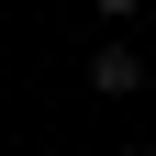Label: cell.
Masks as SVG:
<instances>
[{
    "mask_svg": "<svg viewBox=\"0 0 156 156\" xmlns=\"http://www.w3.org/2000/svg\"><path fill=\"white\" fill-rule=\"evenodd\" d=\"M89 89H101V101H134V89H145V56L134 45H101L89 56Z\"/></svg>",
    "mask_w": 156,
    "mask_h": 156,
    "instance_id": "obj_1",
    "label": "cell"
},
{
    "mask_svg": "<svg viewBox=\"0 0 156 156\" xmlns=\"http://www.w3.org/2000/svg\"><path fill=\"white\" fill-rule=\"evenodd\" d=\"M89 11H101V23H134V11H145V0H89Z\"/></svg>",
    "mask_w": 156,
    "mask_h": 156,
    "instance_id": "obj_2",
    "label": "cell"
},
{
    "mask_svg": "<svg viewBox=\"0 0 156 156\" xmlns=\"http://www.w3.org/2000/svg\"><path fill=\"white\" fill-rule=\"evenodd\" d=\"M123 156H156V145H123Z\"/></svg>",
    "mask_w": 156,
    "mask_h": 156,
    "instance_id": "obj_3",
    "label": "cell"
}]
</instances>
